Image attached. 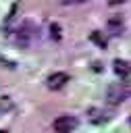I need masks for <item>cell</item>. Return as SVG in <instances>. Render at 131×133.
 <instances>
[{
  "mask_svg": "<svg viewBox=\"0 0 131 133\" xmlns=\"http://www.w3.org/2000/svg\"><path fill=\"white\" fill-rule=\"evenodd\" d=\"M127 98H131V83L129 81H119V83L110 85L106 91V100L110 104H121Z\"/></svg>",
  "mask_w": 131,
  "mask_h": 133,
  "instance_id": "cell-1",
  "label": "cell"
},
{
  "mask_svg": "<svg viewBox=\"0 0 131 133\" xmlns=\"http://www.w3.org/2000/svg\"><path fill=\"white\" fill-rule=\"evenodd\" d=\"M75 127H77V118L71 116V114H60V116L54 118V123H52V129H54L56 133H71Z\"/></svg>",
  "mask_w": 131,
  "mask_h": 133,
  "instance_id": "cell-2",
  "label": "cell"
},
{
  "mask_svg": "<svg viewBox=\"0 0 131 133\" xmlns=\"http://www.w3.org/2000/svg\"><path fill=\"white\" fill-rule=\"evenodd\" d=\"M69 81H71V77H69L67 73H52V75L46 79V85H48V89L58 91V89H62Z\"/></svg>",
  "mask_w": 131,
  "mask_h": 133,
  "instance_id": "cell-3",
  "label": "cell"
},
{
  "mask_svg": "<svg viewBox=\"0 0 131 133\" xmlns=\"http://www.w3.org/2000/svg\"><path fill=\"white\" fill-rule=\"evenodd\" d=\"M87 118H89V123H94V125H102V123H106V121L110 118V114H106V112L100 110V108H91V110L87 112Z\"/></svg>",
  "mask_w": 131,
  "mask_h": 133,
  "instance_id": "cell-4",
  "label": "cell"
},
{
  "mask_svg": "<svg viewBox=\"0 0 131 133\" xmlns=\"http://www.w3.org/2000/svg\"><path fill=\"white\" fill-rule=\"evenodd\" d=\"M108 29H110V33L119 35V33L125 29V21H123V17H121V15H112V17L108 19Z\"/></svg>",
  "mask_w": 131,
  "mask_h": 133,
  "instance_id": "cell-5",
  "label": "cell"
},
{
  "mask_svg": "<svg viewBox=\"0 0 131 133\" xmlns=\"http://www.w3.org/2000/svg\"><path fill=\"white\" fill-rule=\"evenodd\" d=\"M112 69H114V73H116L119 77H123V79L131 75V64H129L127 60H119V58H116V60L112 62Z\"/></svg>",
  "mask_w": 131,
  "mask_h": 133,
  "instance_id": "cell-6",
  "label": "cell"
},
{
  "mask_svg": "<svg viewBox=\"0 0 131 133\" xmlns=\"http://www.w3.org/2000/svg\"><path fill=\"white\" fill-rule=\"evenodd\" d=\"M89 39H91L94 44H98L100 48H106V46H108V42H106V37H104V35L100 33V31H91V33H89Z\"/></svg>",
  "mask_w": 131,
  "mask_h": 133,
  "instance_id": "cell-7",
  "label": "cell"
},
{
  "mask_svg": "<svg viewBox=\"0 0 131 133\" xmlns=\"http://www.w3.org/2000/svg\"><path fill=\"white\" fill-rule=\"evenodd\" d=\"M50 37L56 39V42L60 39V25H58V23H52V25H50Z\"/></svg>",
  "mask_w": 131,
  "mask_h": 133,
  "instance_id": "cell-8",
  "label": "cell"
},
{
  "mask_svg": "<svg viewBox=\"0 0 131 133\" xmlns=\"http://www.w3.org/2000/svg\"><path fill=\"white\" fill-rule=\"evenodd\" d=\"M0 133H6V131H0Z\"/></svg>",
  "mask_w": 131,
  "mask_h": 133,
  "instance_id": "cell-9",
  "label": "cell"
},
{
  "mask_svg": "<svg viewBox=\"0 0 131 133\" xmlns=\"http://www.w3.org/2000/svg\"><path fill=\"white\" fill-rule=\"evenodd\" d=\"M129 125H131V118H129Z\"/></svg>",
  "mask_w": 131,
  "mask_h": 133,
  "instance_id": "cell-10",
  "label": "cell"
}]
</instances>
